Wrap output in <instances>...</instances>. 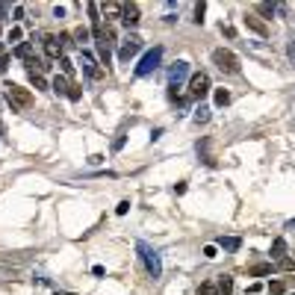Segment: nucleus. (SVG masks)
<instances>
[{"label": "nucleus", "instance_id": "nucleus-1", "mask_svg": "<svg viewBox=\"0 0 295 295\" xmlns=\"http://www.w3.org/2000/svg\"><path fill=\"white\" fill-rule=\"evenodd\" d=\"M136 251H139V260H142V266H145V272L151 275V278H159L162 275V263H159V254H156L154 248L148 242H136Z\"/></svg>", "mask_w": 295, "mask_h": 295}, {"label": "nucleus", "instance_id": "nucleus-2", "mask_svg": "<svg viewBox=\"0 0 295 295\" xmlns=\"http://www.w3.org/2000/svg\"><path fill=\"white\" fill-rule=\"evenodd\" d=\"M6 101H9V106H12L15 112H24V109L33 106V92L15 86V83H9V86H6Z\"/></svg>", "mask_w": 295, "mask_h": 295}, {"label": "nucleus", "instance_id": "nucleus-3", "mask_svg": "<svg viewBox=\"0 0 295 295\" xmlns=\"http://www.w3.org/2000/svg\"><path fill=\"white\" fill-rule=\"evenodd\" d=\"M213 62H216V68L225 71V74H239V56L233 51H225V48L213 51Z\"/></svg>", "mask_w": 295, "mask_h": 295}, {"label": "nucleus", "instance_id": "nucleus-4", "mask_svg": "<svg viewBox=\"0 0 295 295\" xmlns=\"http://www.w3.org/2000/svg\"><path fill=\"white\" fill-rule=\"evenodd\" d=\"M159 62H162V48H154V51H148L145 56L139 59V65H136V77H148L151 71L159 68Z\"/></svg>", "mask_w": 295, "mask_h": 295}, {"label": "nucleus", "instance_id": "nucleus-5", "mask_svg": "<svg viewBox=\"0 0 295 295\" xmlns=\"http://www.w3.org/2000/svg\"><path fill=\"white\" fill-rule=\"evenodd\" d=\"M139 51H142V38L136 33H127V38L121 41V51H118V59L121 62H130Z\"/></svg>", "mask_w": 295, "mask_h": 295}, {"label": "nucleus", "instance_id": "nucleus-6", "mask_svg": "<svg viewBox=\"0 0 295 295\" xmlns=\"http://www.w3.org/2000/svg\"><path fill=\"white\" fill-rule=\"evenodd\" d=\"M189 77V62L186 59H177L172 68H168V86L172 89H180V83Z\"/></svg>", "mask_w": 295, "mask_h": 295}, {"label": "nucleus", "instance_id": "nucleus-7", "mask_svg": "<svg viewBox=\"0 0 295 295\" xmlns=\"http://www.w3.org/2000/svg\"><path fill=\"white\" fill-rule=\"evenodd\" d=\"M209 92V77L201 71V74H192L189 80V98H195V101H201L204 95Z\"/></svg>", "mask_w": 295, "mask_h": 295}, {"label": "nucleus", "instance_id": "nucleus-8", "mask_svg": "<svg viewBox=\"0 0 295 295\" xmlns=\"http://www.w3.org/2000/svg\"><path fill=\"white\" fill-rule=\"evenodd\" d=\"M245 27H248L251 33L263 35V38L269 35V24H266V21H263L260 15H254V12H248V15H245Z\"/></svg>", "mask_w": 295, "mask_h": 295}, {"label": "nucleus", "instance_id": "nucleus-9", "mask_svg": "<svg viewBox=\"0 0 295 295\" xmlns=\"http://www.w3.org/2000/svg\"><path fill=\"white\" fill-rule=\"evenodd\" d=\"M80 59H83V71L89 74V80H101V77H104V68H101V65L92 59V53H89V51H83V56H80Z\"/></svg>", "mask_w": 295, "mask_h": 295}, {"label": "nucleus", "instance_id": "nucleus-10", "mask_svg": "<svg viewBox=\"0 0 295 295\" xmlns=\"http://www.w3.org/2000/svg\"><path fill=\"white\" fill-rule=\"evenodd\" d=\"M139 21H142V18H139V6H136V3H124V15H121L124 27H127V30H133Z\"/></svg>", "mask_w": 295, "mask_h": 295}, {"label": "nucleus", "instance_id": "nucleus-11", "mask_svg": "<svg viewBox=\"0 0 295 295\" xmlns=\"http://www.w3.org/2000/svg\"><path fill=\"white\" fill-rule=\"evenodd\" d=\"M45 53H48L51 59H62V45H59L56 35H45Z\"/></svg>", "mask_w": 295, "mask_h": 295}, {"label": "nucleus", "instance_id": "nucleus-12", "mask_svg": "<svg viewBox=\"0 0 295 295\" xmlns=\"http://www.w3.org/2000/svg\"><path fill=\"white\" fill-rule=\"evenodd\" d=\"M216 286H219V295H233V278L230 275H219Z\"/></svg>", "mask_w": 295, "mask_h": 295}, {"label": "nucleus", "instance_id": "nucleus-13", "mask_svg": "<svg viewBox=\"0 0 295 295\" xmlns=\"http://www.w3.org/2000/svg\"><path fill=\"white\" fill-rule=\"evenodd\" d=\"M266 275H272V263H257L248 269V278H266Z\"/></svg>", "mask_w": 295, "mask_h": 295}, {"label": "nucleus", "instance_id": "nucleus-14", "mask_svg": "<svg viewBox=\"0 0 295 295\" xmlns=\"http://www.w3.org/2000/svg\"><path fill=\"white\" fill-rule=\"evenodd\" d=\"M283 257H286V239L278 236V239L272 242V260H283Z\"/></svg>", "mask_w": 295, "mask_h": 295}, {"label": "nucleus", "instance_id": "nucleus-15", "mask_svg": "<svg viewBox=\"0 0 295 295\" xmlns=\"http://www.w3.org/2000/svg\"><path fill=\"white\" fill-rule=\"evenodd\" d=\"M101 12H104L106 18H121L124 15V3H104Z\"/></svg>", "mask_w": 295, "mask_h": 295}, {"label": "nucleus", "instance_id": "nucleus-16", "mask_svg": "<svg viewBox=\"0 0 295 295\" xmlns=\"http://www.w3.org/2000/svg\"><path fill=\"white\" fill-rule=\"evenodd\" d=\"M18 56V59H24V62H27V59H33L35 53H33V45H30V41H21V45H18L15 51H12Z\"/></svg>", "mask_w": 295, "mask_h": 295}, {"label": "nucleus", "instance_id": "nucleus-17", "mask_svg": "<svg viewBox=\"0 0 295 295\" xmlns=\"http://www.w3.org/2000/svg\"><path fill=\"white\" fill-rule=\"evenodd\" d=\"M71 86H74V83L65 80V77H56V80H53V92H56V95H65V98H68Z\"/></svg>", "mask_w": 295, "mask_h": 295}, {"label": "nucleus", "instance_id": "nucleus-18", "mask_svg": "<svg viewBox=\"0 0 295 295\" xmlns=\"http://www.w3.org/2000/svg\"><path fill=\"white\" fill-rule=\"evenodd\" d=\"M51 65L41 59V56H33V59H27V71H35V74H41V71H48Z\"/></svg>", "mask_w": 295, "mask_h": 295}, {"label": "nucleus", "instance_id": "nucleus-19", "mask_svg": "<svg viewBox=\"0 0 295 295\" xmlns=\"http://www.w3.org/2000/svg\"><path fill=\"white\" fill-rule=\"evenodd\" d=\"M219 245H222L225 251H239L242 239H239V236H222V239H219Z\"/></svg>", "mask_w": 295, "mask_h": 295}, {"label": "nucleus", "instance_id": "nucleus-20", "mask_svg": "<svg viewBox=\"0 0 295 295\" xmlns=\"http://www.w3.org/2000/svg\"><path fill=\"white\" fill-rule=\"evenodd\" d=\"M209 112H213V109L201 104L198 109H195V124H207V121H209Z\"/></svg>", "mask_w": 295, "mask_h": 295}, {"label": "nucleus", "instance_id": "nucleus-21", "mask_svg": "<svg viewBox=\"0 0 295 295\" xmlns=\"http://www.w3.org/2000/svg\"><path fill=\"white\" fill-rule=\"evenodd\" d=\"M198 295H219V286H216V280H204V283L198 286Z\"/></svg>", "mask_w": 295, "mask_h": 295}, {"label": "nucleus", "instance_id": "nucleus-22", "mask_svg": "<svg viewBox=\"0 0 295 295\" xmlns=\"http://www.w3.org/2000/svg\"><path fill=\"white\" fill-rule=\"evenodd\" d=\"M257 12H260L263 18H272L278 12V6H275V3H257Z\"/></svg>", "mask_w": 295, "mask_h": 295}, {"label": "nucleus", "instance_id": "nucleus-23", "mask_svg": "<svg viewBox=\"0 0 295 295\" xmlns=\"http://www.w3.org/2000/svg\"><path fill=\"white\" fill-rule=\"evenodd\" d=\"M230 104V92L227 89H216V106H227Z\"/></svg>", "mask_w": 295, "mask_h": 295}, {"label": "nucleus", "instance_id": "nucleus-24", "mask_svg": "<svg viewBox=\"0 0 295 295\" xmlns=\"http://www.w3.org/2000/svg\"><path fill=\"white\" fill-rule=\"evenodd\" d=\"M59 68H62V74H65V80H71V77H74V62H71V59H65V56H62V59H59Z\"/></svg>", "mask_w": 295, "mask_h": 295}, {"label": "nucleus", "instance_id": "nucleus-25", "mask_svg": "<svg viewBox=\"0 0 295 295\" xmlns=\"http://www.w3.org/2000/svg\"><path fill=\"white\" fill-rule=\"evenodd\" d=\"M204 15H207V3H195V24H204Z\"/></svg>", "mask_w": 295, "mask_h": 295}, {"label": "nucleus", "instance_id": "nucleus-26", "mask_svg": "<svg viewBox=\"0 0 295 295\" xmlns=\"http://www.w3.org/2000/svg\"><path fill=\"white\" fill-rule=\"evenodd\" d=\"M30 83H33L35 89H48V80H45L41 74H35V71H30Z\"/></svg>", "mask_w": 295, "mask_h": 295}, {"label": "nucleus", "instance_id": "nucleus-27", "mask_svg": "<svg viewBox=\"0 0 295 295\" xmlns=\"http://www.w3.org/2000/svg\"><path fill=\"white\" fill-rule=\"evenodd\" d=\"M269 292L272 295H286V283H283V280H275V283L269 286Z\"/></svg>", "mask_w": 295, "mask_h": 295}, {"label": "nucleus", "instance_id": "nucleus-28", "mask_svg": "<svg viewBox=\"0 0 295 295\" xmlns=\"http://www.w3.org/2000/svg\"><path fill=\"white\" fill-rule=\"evenodd\" d=\"M71 35H74V38H77V41L83 45V41H89V35H92V33H89L86 27H77V30H74V33H71Z\"/></svg>", "mask_w": 295, "mask_h": 295}, {"label": "nucleus", "instance_id": "nucleus-29", "mask_svg": "<svg viewBox=\"0 0 295 295\" xmlns=\"http://www.w3.org/2000/svg\"><path fill=\"white\" fill-rule=\"evenodd\" d=\"M278 269H280V272H292V269H295V260L283 257V260H278Z\"/></svg>", "mask_w": 295, "mask_h": 295}, {"label": "nucleus", "instance_id": "nucleus-30", "mask_svg": "<svg viewBox=\"0 0 295 295\" xmlns=\"http://www.w3.org/2000/svg\"><path fill=\"white\" fill-rule=\"evenodd\" d=\"M6 35H9V41H21V35H24V33H21V27H12Z\"/></svg>", "mask_w": 295, "mask_h": 295}, {"label": "nucleus", "instance_id": "nucleus-31", "mask_svg": "<svg viewBox=\"0 0 295 295\" xmlns=\"http://www.w3.org/2000/svg\"><path fill=\"white\" fill-rule=\"evenodd\" d=\"M56 38H59V45H62V51H65V48H68V45H71V33H59V35H56Z\"/></svg>", "mask_w": 295, "mask_h": 295}, {"label": "nucleus", "instance_id": "nucleus-32", "mask_svg": "<svg viewBox=\"0 0 295 295\" xmlns=\"http://www.w3.org/2000/svg\"><path fill=\"white\" fill-rule=\"evenodd\" d=\"M68 98H71V101H80V98H83V92H80V86H71Z\"/></svg>", "mask_w": 295, "mask_h": 295}, {"label": "nucleus", "instance_id": "nucleus-33", "mask_svg": "<svg viewBox=\"0 0 295 295\" xmlns=\"http://www.w3.org/2000/svg\"><path fill=\"white\" fill-rule=\"evenodd\" d=\"M127 209H130V201H121V204L115 207V213H118V216H127Z\"/></svg>", "mask_w": 295, "mask_h": 295}, {"label": "nucleus", "instance_id": "nucleus-34", "mask_svg": "<svg viewBox=\"0 0 295 295\" xmlns=\"http://www.w3.org/2000/svg\"><path fill=\"white\" fill-rule=\"evenodd\" d=\"M112 148H115V151H121V148H124V133H118V136H115V142H112Z\"/></svg>", "mask_w": 295, "mask_h": 295}, {"label": "nucleus", "instance_id": "nucleus-35", "mask_svg": "<svg viewBox=\"0 0 295 295\" xmlns=\"http://www.w3.org/2000/svg\"><path fill=\"white\" fill-rule=\"evenodd\" d=\"M204 257H209V260L219 257V254H216V245H207V248H204Z\"/></svg>", "mask_w": 295, "mask_h": 295}, {"label": "nucleus", "instance_id": "nucleus-36", "mask_svg": "<svg viewBox=\"0 0 295 295\" xmlns=\"http://www.w3.org/2000/svg\"><path fill=\"white\" fill-rule=\"evenodd\" d=\"M222 33H225L227 38H233V35H236V30H233V27H227V24H222Z\"/></svg>", "mask_w": 295, "mask_h": 295}, {"label": "nucleus", "instance_id": "nucleus-37", "mask_svg": "<svg viewBox=\"0 0 295 295\" xmlns=\"http://www.w3.org/2000/svg\"><path fill=\"white\" fill-rule=\"evenodd\" d=\"M9 68V56H0V71H6Z\"/></svg>", "mask_w": 295, "mask_h": 295}, {"label": "nucleus", "instance_id": "nucleus-38", "mask_svg": "<svg viewBox=\"0 0 295 295\" xmlns=\"http://www.w3.org/2000/svg\"><path fill=\"white\" fill-rule=\"evenodd\" d=\"M6 12H9V3H0V18L6 15Z\"/></svg>", "mask_w": 295, "mask_h": 295}, {"label": "nucleus", "instance_id": "nucleus-39", "mask_svg": "<svg viewBox=\"0 0 295 295\" xmlns=\"http://www.w3.org/2000/svg\"><path fill=\"white\" fill-rule=\"evenodd\" d=\"M286 230H295V219L292 222H286Z\"/></svg>", "mask_w": 295, "mask_h": 295}, {"label": "nucleus", "instance_id": "nucleus-40", "mask_svg": "<svg viewBox=\"0 0 295 295\" xmlns=\"http://www.w3.org/2000/svg\"><path fill=\"white\" fill-rule=\"evenodd\" d=\"M56 295H77V292H56Z\"/></svg>", "mask_w": 295, "mask_h": 295}, {"label": "nucleus", "instance_id": "nucleus-41", "mask_svg": "<svg viewBox=\"0 0 295 295\" xmlns=\"http://www.w3.org/2000/svg\"><path fill=\"white\" fill-rule=\"evenodd\" d=\"M0 56H3V45H0Z\"/></svg>", "mask_w": 295, "mask_h": 295}, {"label": "nucleus", "instance_id": "nucleus-42", "mask_svg": "<svg viewBox=\"0 0 295 295\" xmlns=\"http://www.w3.org/2000/svg\"><path fill=\"white\" fill-rule=\"evenodd\" d=\"M292 295H295V292H292Z\"/></svg>", "mask_w": 295, "mask_h": 295}]
</instances>
